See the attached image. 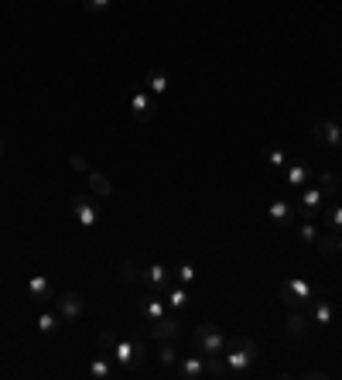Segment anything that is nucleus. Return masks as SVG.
I'll return each mask as SVG.
<instances>
[{
    "label": "nucleus",
    "mask_w": 342,
    "mask_h": 380,
    "mask_svg": "<svg viewBox=\"0 0 342 380\" xmlns=\"http://www.w3.org/2000/svg\"><path fill=\"white\" fill-rule=\"evenodd\" d=\"M99 349L114 353L116 367L127 374V377H140L144 374V360H148V349H144V340H131V336H116L114 329H103L99 336Z\"/></svg>",
    "instance_id": "nucleus-1"
},
{
    "label": "nucleus",
    "mask_w": 342,
    "mask_h": 380,
    "mask_svg": "<svg viewBox=\"0 0 342 380\" xmlns=\"http://www.w3.org/2000/svg\"><path fill=\"white\" fill-rule=\"evenodd\" d=\"M223 360H226L229 377H243L253 367V360H257V342L250 340V336H233V340H226Z\"/></svg>",
    "instance_id": "nucleus-2"
},
{
    "label": "nucleus",
    "mask_w": 342,
    "mask_h": 380,
    "mask_svg": "<svg viewBox=\"0 0 342 380\" xmlns=\"http://www.w3.org/2000/svg\"><path fill=\"white\" fill-rule=\"evenodd\" d=\"M315 295L319 291L308 285L304 278H287L285 285L277 288V298H281V305H285L287 312H308V305H311Z\"/></svg>",
    "instance_id": "nucleus-3"
},
{
    "label": "nucleus",
    "mask_w": 342,
    "mask_h": 380,
    "mask_svg": "<svg viewBox=\"0 0 342 380\" xmlns=\"http://www.w3.org/2000/svg\"><path fill=\"white\" fill-rule=\"evenodd\" d=\"M192 342H195V349H199L202 357H223V349H226V332H223L216 322H199L195 332H192Z\"/></svg>",
    "instance_id": "nucleus-4"
},
{
    "label": "nucleus",
    "mask_w": 342,
    "mask_h": 380,
    "mask_svg": "<svg viewBox=\"0 0 342 380\" xmlns=\"http://www.w3.org/2000/svg\"><path fill=\"white\" fill-rule=\"evenodd\" d=\"M144 336L154 342H178V340H185V322H182L178 315H165V319H158V322H148V332H144Z\"/></svg>",
    "instance_id": "nucleus-5"
},
{
    "label": "nucleus",
    "mask_w": 342,
    "mask_h": 380,
    "mask_svg": "<svg viewBox=\"0 0 342 380\" xmlns=\"http://www.w3.org/2000/svg\"><path fill=\"white\" fill-rule=\"evenodd\" d=\"M55 312L62 315V322H79L86 312V298L79 291H58L55 295Z\"/></svg>",
    "instance_id": "nucleus-6"
},
{
    "label": "nucleus",
    "mask_w": 342,
    "mask_h": 380,
    "mask_svg": "<svg viewBox=\"0 0 342 380\" xmlns=\"http://www.w3.org/2000/svg\"><path fill=\"white\" fill-rule=\"evenodd\" d=\"M140 281H144V288H148V291H158V295H161V291H165V288H168L175 278H171V267L168 264L151 261V264L140 267Z\"/></svg>",
    "instance_id": "nucleus-7"
},
{
    "label": "nucleus",
    "mask_w": 342,
    "mask_h": 380,
    "mask_svg": "<svg viewBox=\"0 0 342 380\" xmlns=\"http://www.w3.org/2000/svg\"><path fill=\"white\" fill-rule=\"evenodd\" d=\"M72 216H76V223L79 227H86V229H93L99 219H103V212H99V206H96V199L93 195H76L72 202Z\"/></svg>",
    "instance_id": "nucleus-8"
},
{
    "label": "nucleus",
    "mask_w": 342,
    "mask_h": 380,
    "mask_svg": "<svg viewBox=\"0 0 342 380\" xmlns=\"http://www.w3.org/2000/svg\"><path fill=\"white\" fill-rule=\"evenodd\" d=\"M131 114L137 124H151L154 116H158V96H151L148 89H137L131 96Z\"/></svg>",
    "instance_id": "nucleus-9"
},
{
    "label": "nucleus",
    "mask_w": 342,
    "mask_h": 380,
    "mask_svg": "<svg viewBox=\"0 0 342 380\" xmlns=\"http://www.w3.org/2000/svg\"><path fill=\"white\" fill-rule=\"evenodd\" d=\"M137 312L144 315V322H158V319L168 315V302H165L158 291H144V295L137 298Z\"/></svg>",
    "instance_id": "nucleus-10"
},
{
    "label": "nucleus",
    "mask_w": 342,
    "mask_h": 380,
    "mask_svg": "<svg viewBox=\"0 0 342 380\" xmlns=\"http://www.w3.org/2000/svg\"><path fill=\"white\" fill-rule=\"evenodd\" d=\"M322 199H325V192L322 189H308L304 185L302 192H298V219H315V216H322Z\"/></svg>",
    "instance_id": "nucleus-11"
},
{
    "label": "nucleus",
    "mask_w": 342,
    "mask_h": 380,
    "mask_svg": "<svg viewBox=\"0 0 342 380\" xmlns=\"http://www.w3.org/2000/svg\"><path fill=\"white\" fill-rule=\"evenodd\" d=\"M308 315H311V322L319 325V329H325V325H332V315H336V302L325 295V291H319L315 298H311V305H308Z\"/></svg>",
    "instance_id": "nucleus-12"
},
{
    "label": "nucleus",
    "mask_w": 342,
    "mask_h": 380,
    "mask_svg": "<svg viewBox=\"0 0 342 380\" xmlns=\"http://www.w3.org/2000/svg\"><path fill=\"white\" fill-rule=\"evenodd\" d=\"M308 332H311V315L308 312H287L285 319V336L294 342L308 340Z\"/></svg>",
    "instance_id": "nucleus-13"
},
{
    "label": "nucleus",
    "mask_w": 342,
    "mask_h": 380,
    "mask_svg": "<svg viewBox=\"0 0 342 380\" xmlns=\"http://www.w3.org/2000/svg\"><path fill=\"white\" fill-rule=\"evenodd\" d=\"M311 141H315V144H325V148H339L342 144V127L339 124H332V120H319V124L311 127Z\"/></svg>",
    "instance_id": "nucleus-14"
},
{
    "label": "nucleus",
    "mask_w": 342,
    "mask_h": 380,
    "mask_svg": "<svg viewBox=\"0 0 342 380\" xmlns=\"http://www.w3.org/2000/svg\"><path fill=\"white\" fill-rule=\"evenodd\" d=\"M171 374H175L178 380H199V377H206V357H199V353H195V357H182V360H178V367H175Z\"/></svg>",
    "instance_id": "nucleus-15"
},
{
    "label": "nucleus",
    "mask_w": 342,
    "mask_h": 380,
    "mask_svg": "<svg viewBox=\"0 0 342 380\" xmlns=\"http://www.w3.org/2000/svg\"><path fill=\"white\" fill-rule=\"evenodd\" d=\"M116 370H120V367H116L114 353H106V349H99L93 360H89V377L93 380H110Z\"/></svg>",
    "instance_id": "nucleus-16"
},
{
    "label": "nucleus",
    "mask_w": 342,
    "mask_h": 380,
    "mask_svg": "<svg viewBox=\"0 0 342 380\" xmlns=\"http://www.w3.org/2000/svg\"><path fill=\"white\" fill-rule=\"evenodd\" d=\"M267 216H270L277 227H294V223H298V210H294L287 199H274V202L267 206Z\"/></svg>",
    "instance_id": "nucleus-17"
},
{
    "label": "nucleus",
    "mask_w": 342,
    "mask_h": 380,
    "mask_svg": "<svg viewBox=\"0 0 342 380\" xmlns=\"http://www.w3.org/2000/svg\"><path fill=\"white\" fill-rule=\"evenodd\" d=\"M161 295H165L168 308H175V312H185V308H189V302H192V291L185 285H178V281H171Z\"/></svg>",
    "instance_id": "nucleus-18"
},
{
    "label": "nucleus",
    "mask_w": 342,
    "mask_h": 380,
    "mask_svg": "<svg viewBox=\"0 0 342 380\" xmlns=\"http://www.w3.org/2000/svg\"><path fill=\"white\" fill-rule=\"evenodd\" d=\"M28 295H31L35 302H52V298H55V285L48 281V274H35V278L28 281Z\"/></svg>",
    "instance_id": "nucleus-19"
},
{
    "label": "nucleus",
    "mask_w": 342,
    "mask_h": 380,
    "mask_svg": "<svg viewBox=\"0 0 342 380\" xmlns=\"http://www.w3.org/2000/svg\"><path fill=\"white\" fill-rule=\"evenodd\" d=\"M308 178H311V168H308V161H294V165H287V189L302 192L308 185Z\"/></svg>",
    "instance_id": "nucleus-20"
},
{
    "label": "nucleus",
    "mask_w": 342,
    "mask_h": 380,
    "mask_svg": "<svg viewBox=\"0 0 342 380\" xmlns=\"http://www.w3.org/2000/svg\"><path fill=\"white\" fill-rule=\"evenodd\" d=\"M171 278H175L178 285H185V288H195V285H199V271H195L189 261H182V264H171Z\"/></svg>",
    "instance_id": "nucleus-21"
},
{
    "label": "nucleus",
    "mask_w": 342,
    "mask_h": 380,
    "mask_svg": "<svg viewBox=\"0 0 342 380\" xmlns=\"http://www.w3.org/2000/svg\"><path fill=\"white\" fill-rule=\"evenodd\" d=\"M168 86H171V79L165 76L161 69H154V72H148V76H144V89H148L151 96H165V93H168Z\"/></svg>",
    "instance_id": "nucleus-22"
},
{
    "label": "nucleus",
    "mask_w": 342,
    "mask_h": 380,
    "mask_svg": "<svg viewBox=\"0 0 342 380\" xmlns=\"http://www.w3.org/2000/svg\"><path fill=\"white\" fill-rule=\"evenodd\" d=\"M89 175V192H93L96 199H110V192H114V185H110V178L103 175V171H86Z\"/></svg>",
    "instance_id": "nucleus-23"
},
{
    "label": "nucleus",
    "mask_w": 342,
    "mask_h": 380,
    "mask_svg": "<svg viewBox=\"0 0 342 380\" xmlns=\"http://www.w3.org/2000/svg\"><path fill=\"white\" fill-rule=\"evenodd\" d=\"M178 349H175V342H158V367L161 370H175L178 367Z\"/></svg>",
    "instance_id": "nucleus-24"
},
{
    "label": "nucleus",
    "mask_w": 342,
    "mask_h": 380,
    "mask_svg": "<svg viewBox=\"0 0 342 380\" xmlns=\"http://www.w3.org/2000/svg\"><path fill=\"white\" fill-rule=\"evenodd\" d=\"M38 332L41 336H55L58 329H62V315L58 312H38Z\"/></svg>",
    "instance_id": "nucleus-25"
},
{
    "label": "nucleus",
    "mask_w": 342,
    "mask_h": 380,
    "mask_svg": "<svg viewBox=\"0 0 342 380\" xmlns=\"http://www.w3.org/2000/svg\"><path fill=\"white\" fill-rule=\"evenodd\" d=\"M336 244H339V233H319V240H315V250L322 254V257H339V250H336Z\"/></svg>",
    "instance_id": "nucleus-26"
},
{
    "label": "nucleus",
    "mask_w": 342,
    "mask_h": 380,
    "mask_svg": "<svg viewBox=\"0 0 342 380\" xmlns=\"http://www.w3.org/2000/svg\"><path fill=\"white\" fill-rule=\"evenodd\" d=\"M322 216H325V229H332V233H342V202H339V199H336V202H332V206H329Z\"/></svg>",
    "instance_id": "nucleus-27"
},
{
    "label": "nucleus",
    "mask_w": 342,
    "mask_h": 380,
    "mask_svg": "<svg viewBox=\"0 0 342 380\" xmlns=\"http://www.w3.org/2000/svg\"><path fill=\"white\" fill-rule=\"evenodd\" d=\"M229 370H226V360L223 357H206V377L212 380H223Z\"/></svg>",
    "instance_id": "nucleus-28"
},
{
    "label": "nucleus",
    "mask_w": 342,
    "mask_h": 380,
    "mask_svg": "<svg viewBox=\"0 0 342 380\" xmlns=\"http://www.w3.org/2000/svg\"><path fill=\"white\" fill-rule=\"evenodd\" d=\"M294 227H298V237H302L304 244H308V247H315V240H319V229H315V223H311V219H298Z\"/></svg>",
    "instance_id": "nucleus-29"
},
{
    "label": "nucleus",
    "mask_w": 342,
    "mask_h": 380,
    "mask_svg": "<svg viewBox=\"0 0 342 380\" xmlns=\"http://www.w3.org/2000/svg\"><path fill=\"white\" fill-rule=\"evenodd\" d=\"M264 161L270 165V168H287L285 148H267V151H264Z\"/></svg>",
    "instance_id": "nucleus-30"
},
{
    "label": "nucleus",
    "mask_w": 342,
    "mask_h": 380,
    "mask_svg": "<svg viewBox=\"0 0 342 380\" xmlns=\"http://www.w3.org/2000/svg\"><path fill=\"white\" fill-rule=\"evenodd\" d=\"M120 278H123V285H133V281H140V267L133 264V261H123V264H120Z\"/></svg>",
    "instance_id": "nucleus-31"
},
{
    "label": "nucleus",
    "mask_w": 342,
    "mask_h": 380,
    "mask_svg": "<svg viewBox=\"0 0 342 380\" xmlns=\"http://www.w3.org/2000/svg\"><path fill=\"white\" fill-rule=\"evenodd\" d=\"M319 189H322L325 195H336V192H339V178H336L332 171H322V178H319Z\"/></svg>",
    "instance_id": "nucleus-32"
},
{
    "label": "nucleus",
    "mask_w": 342,
    "mask_h": 380,
    "mask_svg": "<svg viewBox=\"0 0 342 380\" xmlns=\"http://www.w3.org/2000/svg\"><path fill=\"white\" fill-rule=\"evenodd\" d=\"M110 4H116V0H82V7H86V14H103Z\"/></svg>",
    "instance_id": "nucleus-33"
},
{
    "label": "nucleus",
    "mask_w": 342,
    "mask_h": 380,
    "mask_svg": "<svg viewBox=\"0 0 342 380\" xmlns=\"http://www.w3.org/2000/svg\"><path fill=\"white\" fill-rule=\"evenodd\" d=\"M72 168H76V171H89V161H86L82 154H72Z\"/></svg>",
    "instance_id": "nucleus-34"
},
{
    "label": "nucleus",
    "mask_w": 342,
    "mask_h": 380,
    "mask_svg": "<svg viewBox=\"0 0 342 380\" xmlns=\"http://www.w3.org/2000/svg\"><path fill=\"white\" fill-rule=\"evenodd\" d=\"M302 377H304V380H325L329 374H325V370H304Z\"/></svg>",
    "instance_id": "nucleus-35"
},
{
    "label": "nucleus",
    "mask_w": 342,
    "mask_h": 380,
    "mask_svg": "<svg viewBox=\"0 0 342 380\" xmlns=\"http://www.w3.org/2000/svg\"><path fill=\"white\" fill-rule=\"evenodd\" d=\"M4 154H7V144H4V137H0V158H4Z\"/></svg>",
    "instance_id": "nucleus-36"
},
{
    "label": "nucleus",
    "mask_w": 342,
    "mask_h": 380,
    "mask_svg": "<svg viewBox=\"0 0 342 380\" xmlns=\"http://www.w3.org/2000/svg\"><path fill=\"white\" fill-rule=\"evenodd\" d=\"M336 250H339V257H342V233H339V244H336Z\"/></svg>",
    "instance_id": "nucleus-37"
}]
</instances>
